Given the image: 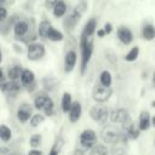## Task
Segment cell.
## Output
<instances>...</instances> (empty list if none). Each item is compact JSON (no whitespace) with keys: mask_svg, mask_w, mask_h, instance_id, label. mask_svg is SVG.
I'll use <instances>...</instances> for the list:
<instances>
[{"mask_svg":"<svg viewBox=\"0 0 155 155\" xmlns=\"http://www.w3.org/2000/svg\"><path fill=\"white\" fill-rule=\"evenodd\" d=\"M80 47H81V73H84L93 52V41L91 36H87L86 34L82 33L80 40Z\"/></svg>","mask_w":155,"mask_h":155,"instance_id":"obj_1","label":"cell"},{"mask_svg":"<svg viewBox=\"0 0 155 155\" xmlns=\"http://www.w3.org/2000/svg\"><path fill=\"white\" fill-rule=\"evenodd\" d=\"M101 138L103 139L104 143L116 144L120 140V138H121V133H120V131L115 126L107 125V126H104V128L101 132Z\"/></svg>","mask_w":155,"mask_h":155,"instance_id":"obj_2","label":"cell"},{"mask_svg":"<svg viewBox=\"0 0 155 155\" xmlns=\"http://www.w3.org/2000/svg\"><path fill=\"white\" fill-rule=\"evenodd\" d=\"M113 94V90L110 88V86H104V85H97L94 86L93 91H92V98L97 102V103H104L107 102Z\"/></svg>","mask_w":155,"mask_h":155,"instance_id":"obj_3","label":"cell"},{"mask_svg":"<svg viewBox=\"0 0 155 155\" xmlns=\"http://www.w3.org/2000/svg\"><path fill=\"white\" fill-rule=\"evenodd\" d=\"M110 113L108 111V109L104 107V105H101V104H97V105H93L91 109H90V116L93 121L98 122V124H104L107 121V119L109 117Z\"/></svg>","mask_w":155,"mask_h":155,"instance_id":"obj_4","label":"cell"},{"mask_svg":"<svg viewBox=\"0 0 155 155\" xmlns=\"http://www.w3.org/2000/svg\"><path fill=\"white\" fill-rule=\"evenodd\" d=\"M79 140H80V144L84 147V148H93L96 144H97V134L93 130H84L81 133H80V137H79Z\"/></svg>","mask_w":155,"mask_h":155,"instance_id":"obj_5","label":"cell"},{"mask_svg":"<svg viewBox=\"0 0 155 155\" xmlns=\"http://www.w3.org/2000/svg\"><path fill=\"white\" fill-rule=\"evenodd\" d=\"M28 59L30 61H39L45 56V46L39 42H33L28 46L27 50Z\"/></svg>","mask_w":155,"mask_h":155,"instance_id":"obj_6","label":"cell"},{"mask_svg":"<svg viewBox=\"0 0 155 155\" xmlns=\"http://www.w3.org/2000/svg\"><path fill=\"white\" fill-rule=\"evenodd\" d=\"M33 116V107L29 103H22L17 109V119L21 122H27Z\"/></svg>","mask_w":155,"mask_h":155,"instance_id":"obj_7","label":"cell"},{"mask_svg":"<svg viewBox=\"0 0 155 155\" xmlns=\"http://www.w3.org/2000/svg\"><path fill=\"white\" fill-rule=\"evenodd\" d=\"M130 117L128 115V111L126 109H122V108H119V109H114L110 111V115H109V119L111 122L114 124H124L127 119Z\"/></svg>","mask_w":155,"mask_h":155,"instance_id":"obj_8","label":"cell"},{"mask_svg":"<svg viewBox=\"0 0 155 155\" xmlns=\"http://www.w3.org/2000/svg\"><path fill=\"white\" fill-rule=\"evenodd\" d=\"M80 18H81V11L76 7V8H74V10L68 15V17L64 19V27H65V29H67V30H71V29L78 24V22L80 21Z\"/></svg>","mask_w":155,"mask_h":155,"instance_id":"obj_9","label":"cell"},{"mask_svg":"<svg viewBox=\"0 0 155 155\" xmlns=\"http://www.w3.org/2000/svg\"><path fill=\"white\" fill-rule=\"evenodd\" d=\"M76 64V52L75 51H68L65 57H64V71L70 73L75 68Z\"/></svg>","mask_w":155,"mask_h":155,"instance_id":"obj_10","label":"cell"},{"mask_svg":"<svg viewBox=\"0 0 155 155\" xmlns=\"http://www.w3.org/2000/svg\"><path fill=\"white\" fill-rule=\"evenodd\" d=\"M117 38H119V40L122 44L128 45L133 40V34H132V31L127 27L122 25V27H119V29H117Z\"/></svg>","mask_w":155,"mask_h":155,"instance_id":"obj_11","label":"cell"},{"mask_svg":"<svg viewBox=\"0 0 155 155\" xmlns=\"http://www.w3.org/2000/svg\"><path fill=\"white\" fill-rule=\"evenodd\" d=\"M81 113H82V109H81L80 102H73L71 108H70V110H69V120H70L71 122L79 121V119H80V116H81Z\"/></svg>","mask_w":155,"mask_h":155,"instance_id":"obj_12","label":"cell"},{"mask_svg":"<svg viewBox=\"0 0 155 155\" xmlns=\"http://www.w3.org/2000/svg\"><path fill=\"white\" fill-rule=\"evenodd\" d=\"M28 29H29V25L27 22L24 21H18L15 27H13V33H15V36L18 39V38H23L27 33H28Z\"/></svg>","mask_w":155,"mask_h":155,"instance_id":"obj_13","label":"cell"},{"mask_svg":"<svg viewBox=\"0 0 155 155\" xmlns=\"http://www.w3.org/2000/svg\"><path fill=\"white\" fill-rule=\"evenodd\" d=\"M151 124V119H150V114L148 111H142L139 115V124H138V128L140 131H147L150 127Z\"/></svg>","mask_w":155,"mask_h":155,"instance_id":"obj_14","label":"cell"},{"mask_svg":"<svg viewBox=\"0 0 155 155\" xmlns=\"http://www.w3.org/2000/svg\"><path fill=\"white\" fill-rule=\"evenodd\" d=\"M52 12H53V16H54L56 18L63 17V16L65 15V12H67V4H65L63 0H58L57 4L53 6Z\"/></svg>","mask_w":155,"mask_h":155,"instance_id":"obj_15","label":"cell"},{"mask_svg":"<svg viewBox=\"0 0 155 155\" xmlns=\"http://www.w3.org/2000/svg\"><path fill=\"white\" fill-rule=\"evenodd\" d=\"M34 79H35V76H34V73L31 70H29V69L23 70V73L21 75V82L23 86H28V87L31 86L34 84Z\"/></svg>","mask_w":155,"mask_h":155,"instance_id":"obj_16","label":"cell"},{"mask_svg":"<svg viewBox=\"0 0 155 155\" xmlns=\"http://www.w3.org/2000/svg\"><path fill=\"white\" fill-rule=\"evenodd\" d=\"M142 36L144 40L151 41L153 39H155V28L153 24H145L142 29Z\"/></svg>","mask_w":155,"mask_h":155,"instance_id":"obj_17","label":"cell"},{"mask_svg":"<svg viewBox=\"0 0 155 155\" xmlns=\"http://www.w3.org/2000/svg\"><path fill=\"white\" fill-rule=\"evenodd\" d=\"M24 69H22L21 65H13L8 69L7 71V78L8 80H17V79H21V75L23 73Z\"/></svg>","mask_w":155,"mask_h":155,"instance_id":"obj_18","label":"cell"},{"mask_svg":"<svg viewBox=\"0 0 155 155\" xmlns=\"http://www.w3.org/2000/svg\"><path fill=\"white\" fill-rule=\"evenodd\" d=\"M71 104H73L71 94L68 93V92H64L63 97H62V111L63 113H69V110L71 108Z\"/></svg>","mask_w":155,"mask_h":155,"instance_id":"obj_19","label":"cell"},{"mask_svg":"<svg viewBox=\"0 0 155 155\" xmlns=\"http://www.w3.org/2000/svg\"><path fill=\"white\" fill-rule=\"evenodd\" d=\"M96 27H97V22L94 18H91L90 21H87V23L85 24V28H84V34H86L87 36H92L96 31Z\"/></svg>","mask_w":155,"mask_h":155,"instance_id":"obj_20","label":"cell"},{"mask_svg":"<svg viewBox=\"0 0 155 155\" xmlns=\"http://www.w3.org/2000/svg\"><path fill=\"white\" fill-rule=\"evenodd\" d=\"M51 23L48 21H42L40 22L39 24V35L40 38L42 39H47V35H48V31H50V28H51Z\"/></svg>","mask_w":155,"mask_h":155,"instance_id":"obj_21","label":"cell"},{"mask_svg":"<svg viewBox=\"0 0 155 155\" xmlns=\"http://www.w3.org/2000/svg\"><path fill=\"white\" fill-rule=\"evenodd\" d=\"M88 155H108V148L103 144H96L93 148H91Z\"/></svg>","mask_w":155,"mask_h":155,"instance_id":"obj_22","label":"cell"},{"mask_svg":"<svg viewBox=\"0 0 155 155\" xmlns=\"http://www.w3.org/2000/svg\"><path fill=\"white\" fill-rule=\"evenodd\" d=\"M47 39L51 40V41H62L63 40V34L58 29L51 27L50 31H48V35H47Z\"/></svg>","mask_w":155,"mask_h":155,"instance_id":"obj_23","label":"cell"},{"mask_svg":"<svg viewBox=\"0 0 155 155\" xmlns=\"http://www.w3.org/2000/svg\"><path fill=\"white\" fill-rule=\"evenodd\" d=\"M99 81L102 85L104 86H111V82H113V76L110 74V71L108 70H103L99 75Z\"/></svg>","mask_w":155,"mask_h":155,"instance_id":"obj_24","label":"cell"},{"mask_svg":"<svg viewBox=\"0 0 155 155\" xmlns=\"http://www.w3.org/2000/svg\"><path fill=\"white\" fill-rule=\"evenodd\" d=\"M48 101H50V97H47V96H38L34 99V107L39 110H44V108Z\"/></svg>","mask_w":155,"mask_h":155,"instance_id":"obj_25","label":"cell"},{"mask_svg":"<svg viewBox=\"0 0 155 155\" xmlns=\"http://www.w3.org/2000/svg\"><path fill=\"white\" fill-rule=\"evenodd\" d=\"M12 137V131L10 130V127H7L6 125H1L0 126V138L2 142H8Z\"/></svg>","mask_w":155,"mask_h":155,"instance_id":"obj_26","label":"cell"},{"mask_svg":"<svg viewBox=\"0 0 155 155\" xmlns=\"http://www.w3.org/2000/svg\"><path fill=\"white\" fill-rule=\"evenodd\" d=\"M19 90H21V86L16 82V80H11L10 82H7V86H6V91L5 92H8V94L15 96Z\"/></svg>","mask_w":155,"mask_h":155,"instance_id":"obj_27","label":"cell"},{"mask_svg":"<svg viewBox=\"0 0 155 155\" xmlns=\"http://www.w3.org/2000/svg\"><path fill=\"white\" fill-rule=\"evenodd\" d=\"M45 121V116L42 114H34L31 116V119L29 120V124L31 127H38L39 125H41Z\"/></svg>","mask_w":155,"mask_h":155,"instance_id":"obj_28","label":"cell"},{"mask_svg":"<svg viewBox=\"0 0 155 155\" xmlns=\"http://www.w3.org/2000/svg\"><path fill=\"white\" fill-rule=\"evenodd\" d=\"M138 54H139V47H138V46H134V47H132V48L130 50V52L125 56V59H126L127 62H133V61H136V59L138 58Z\"/></svg>","mask_w":155,"mask_h":155,"instance_id":"obj_29","label":"cell"},{"mask_svg":"<svg viewBox=\"0 0 155 155\" xmlns=\"http://www.w3.org/2000/svg\"><path fill=\"white\" fill-rule=\"evenodd\" d=\"M41 140H42V138H41V134H33L31 137H30V139H29V144H30V147L31 148H39L40 147V144H41Z\"/></svg>","mask_w":155,"mask_h":155,"instance_id":"obj_30","label":"cell"},{"mask_svg":"<svg viewBox=\"0 0 155 155\" xmlns=\"http://www.w3.org/2000/svg\"><path fill=\"white\" fill-rule=\"evenodd\" d=\"M139 131H140L139 128L136 130L134 126H132L131 128H128V130L126 131V137L130 138V139H137V138L139 137Z\"/></svg>","mask_w":155,"mask_h":155,"instance_id":"obj_31","label":"cell"},{"mask_svg":"<svg viewBox=\"0 0 155 155\" xmlns=\"http://www.w3.org/2000/svg\"><path fill=\"white\" fill-rule=\"evenodd\" d=\"M53 108H54L53 101L50 98V101L47 102V104H46V105H45V108H44V113H45V115L51 116V115L53 114Z\"/></svg>","mask_w":155,"mask_h":155,"instance_id":"obj_32","label":"cell"},{"mask_svg":"<svg viewBox=\"0 0 155 155\" xmlns=\"http://www.w3.org/2000/svg\"><path fill=\"white\" fill-rule=\"evenodd\" d=\"M62 144H63V142H62V140L56 142V143L52 145V148H51V150H50L48 155H58V153H59V150H61Z\"/></svg>","mask_w":155,"mask_h":155,"instance_id":"obj_33","label":"cell"},{"mask_svg":"<svg viewBox=\"0 0 155 155\" xmlns=\"http://www.w3.org/2000/svg\"><path fill=\"white\" fill-rule=\"evenodd\" d=\"M6 17H7V11H6V8L4 7V5L1 6V10H0V22L2 23L5 19H6Z\"/></svg>","mask_w":155,"mask_h":155,"instance_id":"obj_34","label":"cell"},{"mask_svg":"<svg viewBox=\"0 0 155 155\" xmlns=\"http://www.w3.org/2000/svg\"><path fill=\"white\" fill-rule=\"evenodd\" d=\"M57 1H58V0H46V1H45V6H46V8L52 10L53 6L57 4Z\"/></svg>","mask_w":155,"mask_h":155,"instance_id":"obj_35","label":"cell"},{"mask_svg":"<svg viewBox=\"0 0 155 155\" xmlns=\"http://www.w3.org/2000/svg\"><path fill=\"white\" fill-rule=\"evenodd\" d=\"M113 155H125V150L122 148L116 147V148L113 149Z\"/></svg>","mask_w":155,"mask_h":155,"instance_id":"obj_36","label":"cell"},{"mask_svg":"<svg viewBox=\"0 0 155 155\" xmlns=\"http://www.w3.org/2000/svg\"><path fill=\"white\" fill-rule=\"evenodd\" d=\"M28 155H42V151H41V150H38L36 148H33V149L28 153Z\"/></svg>","mask_w":155,"mask_h":155,"instance_id":"obj_37","label":"cell"},{"mask_svg":"<svg viewBox=\"0 0 155 155\" xmlns=\"http://www.w3.org/2000/svg\"><path fill=\"white\" fill-rule=\"evenodd\" d=\"M104 30H105V33H107V34H110V33H111V30H113L111 24H110V23H107V24L104 25Z\"/></svg>","mask_w":155,"mask_h":155,"instance_id":"obj_38","label":"cell"},{"mask_svg":"<svg viewBox=\"0 0 155 155\" xmlns=\"http://www.w3.org/2000/svg\"><path fill=\"white\" fill-rule=\"evenodd\" d=\"M105 34H107V33H105V30H104V28H103V29H99V30L97 31V35H98L99 38H103V36H104Z\"/></svg>","mask_w":155,"mask_h":155,"instance_id":"obj_39","label":"cell"},{"mask_svg":"<svg viewBox=\"0 0 155 155\" xmlns=\"http://www.w3.org/2000/svg\"><path fill=\"white\" fill-rule=\"evenodd\" d=\"M73 155H84V151L81 149H75L73 151Z\"/></svg>","mask_w":155,"mask_h":155,"instance_id":"obj_40","label":"cell"},{"mask_svg":"<svg viewBox=\"0 0 155 155\" xmlns=\"http://www.w3.org/2000/svg\"><path fill=\"white\" fill-rule=\"evenodd\" d=\"M151 125L155 127V116H153V117H151Z\"/></svg>","mask_w":155,"mask_h":155,"instance_id":"obj_41","label":"cell"},{"mask_svg":"<svg viewBox=\"0 0 155 155\" xmlns=\"http://www.w3.org/2000/svg\"><path fill=\"white\" fill-rule=\"evenodd\" d=\"M153 84L155 85V71H154V74H153Z\"/></svg>","mask_w":155,"mask_h":155,"instance_id":"obj_42","label":"cell"},{"mask_svg":"<svg viewBox=\"0 0 155 155\" xmlns=\"http://www.w3.org/2000/svg\"><path fill=\"white\" fill-rule=\"evenodd\" d=\"M5 4V0H1V5H4Z\"/></svg>","mask_w":155,"mask_h":155,"instance_id":"obj_43","label":"cell"}]
</instances>
